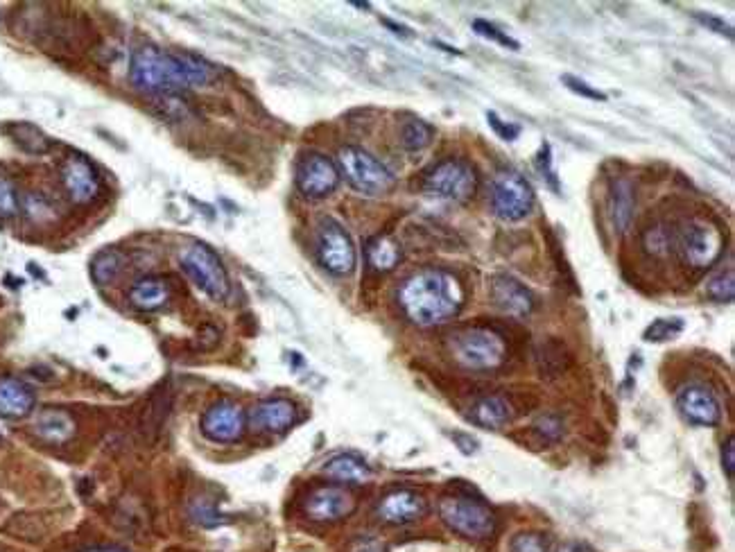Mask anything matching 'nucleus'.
<instances>
[{"label":"nucleus","mask_w":735,"mask_h":552,"mask_svg":"<svg viewBox=\"0 0 735 552\" xmlns=\"http://www.w3.org/2000/svg\"><path fill=\"white\" fill-rule=\"evenodd\" d=\"M677 408L690 424L697 426H715L722 419L720 403L706 385L683 387L677 396Z\"/></svg>","instance_id":"nucleus-13"},{"label":"nucleus","mask_w":735,"mask_h":552,"mask_svg":"<svg viewBox=\"0 0 735 552\" xmlns=\"http://www.w3.org/2000/svg\"><path fill=\"white\" fill-rule=\"evenodd\" d=\"M473 28H475V32L482 34V37H487V39H491V41H498L500 46L512 48V50H516V48H518V43H516L514 39H509L507 34L500 32V30L496 28V25H491V23H487V21H475V23H473Z\"/></svg>","instance_id":"nucleus-35"},{"label":"nucleus","mask_w":735,"mask_h":552,"mask_svg":"<svg viewBox=\"0 0 735 552\" xmlns=\"http://www.w3.org/2000/svg\"><path fill=\"white\" fill-rule=\"evenodd\" d=\"M304 510L313 521H340L356 510V498L342 487H322L306 498Z\"/></svg>","instance_id":"nucleus-14"},{"label":"nucleus","mask_w":735,"mask_h":552,"mask_svg":"<svg viewBox=\"0 0 735 552\" xmlns=\"http://www.w3.org/2000/svg\"><path fill=\"white\" fill-rule=\"evenodd\" d=\"M426 510H428L426 500H423L417 494V491L399 489V491H392V494H387L383 500H380L378 516L385 523L405 525V523H412V521L421 519V516L426 514Z\"/></svg>","instance_id":"nucleus-17"},{"label":"nucleus","mask_w":735,"mask_h":552,"mask_svg":"<svg viewBox=\"0 0 735 552\" xmlns=\"http://www.w3.org/2000/svg\"><path fill=\"white\" fill-rule=\"evenodd\" d=\"M708 295L715 301H733L735 295V283H733V270H726V274H717L708 281Z\"/></svg>","instance_id":"nucleus-31"},{"label":"nucleus","mask_w":735,"mask_h":552,"mask_svg":"<svg viewBox=\"0 0 735 552\" xmlns=\"http://www.w3.org/2000/svg\"><path fill=\"white\" fill-rule=\"evenodd\" d=\"M168 299H170L168 283L157 279V276L141 279L132 288V292H129V301H132V306L138 310H157L161 306H166Z\"/></svg>","instance_id":"nucleus-21"},{"label":"nucleus","mask_w":735,"mask_h":552,"mask_svg":"<svg viewBox=\"0 0 735 552\" xmlns=\"http://www.w3.org/2000/svg\"><path fill=\"white\" fill-rule=\"evenodd\" d=\"M683 329V322L677 317H668V319H656V322L650 326V329L645 331V340L647 342H661V340H668V338H674L679 331Z\"/></svg>","instance_id":"nucleus-30"},{"label":"nucleus","mask_w":735,"mask_h":552,"mask_svg":"<svg viewBox=\"0 0 735 552\" xmlns=\"http://www.w3.org/2000/svg\"><path fill=\"white\" fill-rule=\"evenodd\" d=\"M62 179L75 204H89L100 195V181L93 166L82 157H71L62 168Z\"/></svg>","instance_id":"nucleus-16"},{"label":"nucleus","mask_w":735,"mask_h":552,"mask_svg":"<svg viewBox=\"0 0 735 552\" xmlns=\"http://www.w3.org/2000/svg\"><path fill=\"white\" fill-rule=\"evenodd\" d=\"M179 263L204 295H209L215 301L229 297V274L224 270L220 256L211 247L202 243H188L179 249Z\"/></svg>","instance_id":"nucleus-3"},{"label":"nucleus","mask_w":735,"mask_h":552,"mask_svg":"<svg viewBox=\"0 0 735 552\" xmlns=\"http://www.w3.org/2000/svg\"><path fill=\"white\" fill-rule=\"evenodd\" d=\"M89 552H123V550H89Z\"/></svg>","instance_id":"nucleus-43"},{"label":"nucleus","mask_w":735,"mask_h":552,"mask_svg":"<svg viewBox=\"0 0 735 552\" xmlns=\"http://www.w3.org/2000/svg\"><path fill=\"white\" fill-rule=\"evenodd\" d=\"M34 408V394L19 378H0V417L21 419Z\"/></svg>","instance_id":"nucleus-19"},{"label":"nucleus","mask_w":735,"mask_h":552,"mask_svg":"<svg viewBox=\"0 0 735 552\" xmlns=\"http://www.w3.org/2000/svg\"><path fill=\"white\" fill-rule=\"evenodd\" d=\"M10 134L14 138V143L19 145L21 150H25L28 154H43L50 148L48 136L41 132L39 127H34L30 123H16L10 125Z\"/></svg>","instance_id":"nucleus-28"},{"label":"nucleus","mask_w":735,"mask_h":552,"mask_svg":"<svg viewBox=\"0 0 735 552\" xmlns=\"http://www.w3.org/2000/svg\"><path fill=\"white\" fill-rule=\"evenodd\" d=\"M249 419H252V426L261 430V433H283L297 419V408H294V403L285 399L263 401L252 410Z\"/></svg>","instance_id":"nucleus-18"},{"label":"nucleus","mask_w":735,"mask_h":552,"mask_svg":"<svg viewBox=\"0 0 735 552\" xmlns=\"http://www.w3.org/2000/svg\"><path fill=\"white\" fill-rule=\"evenodd\" d=\"M674 245H677L683 263L690 267H711L722 254L724 238L720 229L713 227L711 222L695 218L679 229Z\"/></svg>","instance_id":"nucleus-7"},{"label":"nucleus","mask_w":735,"mask_h":552,"mask_svg":"<svg viewBox=\"0 0 735 552\" xmlns=\"http://www.w3.org/2000/svg\"><path fill=\"white\" fill-rule=\"evenodd\" d=\"M353 552H385V548L378 541H360Z\"/></svg>","instance_id":"nucleus-41"},{"label":"nucleus","mask_w":735,"mask_h":552,"mask_svg":"<svg viewBox=\"0 0 735 552\" xmlns=\"http://www.w3.org/2000/svg\"><path fill=\"white\" fill-rule=\"evenodd\" d=\"M471 419L480 428L498 430L514 419V412L512 405H509L503 396H482V399L473 403Z\"/></svg>","instance_id":"nucleus-20"},{"label":"nucleus","mask_w":735,"mask_h":552,"mask_svg":"<svg viewBox=\"0 0 735 552\" xmlns=\"http://www.w3.org/2000/svg\"><path fill=\"white\" fill-rule=\"evenodd\" d=\"M337 163H340V172L347 177L349 184L356 191L365 195H383L394 186V175L389 172L383 163L369 152L356 148V145H347L337 154Z\"/></svg>","instance_id":"nucleus-5"},{"label":"nucleus","mask_w":735,"mask_h":552,"mask_svg":"<svg viewBox=\"0 0 735 552\" xmlns=\"http://www.w3.org/2000/svg\"><path fill=\"white\" fill-rule=\"evenodd\" d=\"M399 304L410 322L437 326L460 313L464 288L451 272L421 270L405 279L399 290Z\"/></svg>","instance_id":"nucleus-2"},{"label":"nucleus","mask_w":735,"mask_h":552,"mask_svg":"<svg viewBox=\"0 0 735 552\" xmlns=\"http://www.w3.org/2000/svg\"><path fill=\"white\" fill-rule=\"evenodd\" d=\"M536 358H539L541 376H546V378L564 374V369L568 367V362H570V356H568L566 347L561 342H557V340L541 342V347H539V353H536Z\"/></svg>","instance_id":"nucleus-26"},{"label":"nucleus","mask_w":735,"mask_h":552,"mask_svg":"<svg viewBox=\"0 0 735 552\" xmlns=\"http://www.w3.org/2000/svg\"><path fill=\"white\" fill-rule=\"evenodd\" d=\"M645 245H647V247H650V249H652V252H656V254H661V252H665V249H668V245H670V236H668V234H665V229H661V227H654V229H650V231H647Z\"/></svg>","instance_id":"nucleus-36"},{"label":"nucleus","mask_w":735,"mask_h":552,"mask_svg":"<svg viewBox=\"0 0 735 552\" xmlns=\"http://www.w3.org/2000/svg\"><path fill=\"white\" fill-rule=\"evenodd\" d=\"M337 181H340V170L324 154L308 152L301 157L297 166V186L306 197L319 200V197L331 195L337 188Z\"/></svg>","instance_id":"nucleus-11"},{"label":"nucleus","mask_w":735,"mask_h":552,"mask_svg":"<svg viewBox=\"0 0 735 552\" xmlns=\"http://www.w3.org/2000/svg\"><path fill=\"white\" fill-rule=\"evenodd\" d=\"M213 68L190 55H175L157 46L138 50L129 66V80L145 93H181L213 80Z\"/></svg>","instance_id":"nucleus-1"},{"label":"nucleus","mask_w":735,"mask_h":552,"mask_svg":"<svg viewBox=\"0 0 735 552\" xmlns=\"http://www.w3.org/2000/svg\"><path fill=\"white\" fill-rule=\"evenodd\" d=\"M367 261L376 272L394 270L401 261V247L389 236H376L367 243Z\"/></svg>","instance_id":"nucleus-24"},{"label":"nucleus","mask_w":735,"mask_h":552,"mask_svg":"<svg viewBox=\"0 0 735 552\" xmlns=\"http://www.w3.org/2000/svg\"><path fill=\"white\" fill-rule=\"evenodd\" d=\"M123 261H125V256L116 247H109L105 249V252H100L93 258V265H91L93 281L100 283V286H107V283L116 279L120 267H123Z\"/></svg>","instance_id":"nucleus-27"},{"label":"nucleus","mask_w":735,"mask_h":552,"mask_svg":"<svg viewBox=\"0 0 735 552\" xmlns=\"http://www.w3.org/2000/svg\"><path fill=\"white\" fill-rule=\"evenodd\" d=\"M697 19H699V21H702V23H706V25H713V28H711V30H715V32H720V34H726V37H729V39H731V28H729V25H726L724 21H720V19H713V16H704V14H699V16H697Z\"/></svg>","instance_id":"nucleus-40"},{"label":"nucleus","mask_w":735,"mask_h":552,"mask_svg":"<svg viewBox=\"0 0 735 552\" xmlns=\"http://www.w3.org/2000/svg\"><path fill=\"white\" fill-rule=\"evenodd\" d=\"M19 213V197L10 179L0 177V218H14Z\"/></svg>","instance_id":"nucleus-34"},{"label":"nucleus","mask_w":735,"mask_h":552,"mask_svg":"<svg viewBox=\"0 0 735 552\" xmlns=\"http://www.w3.org/2000/svg\"><path fill=\"white\" fill-rule=\"evenodd\" d=\"M491 301L498 310L512 317H527L534 308L532 292L509 274H496L491 279Z\"/></svg>","instance_id":"nucleus-15"},{"label":"nucleus","mask_w":735,"mask_h":552,"mask_svg":"<svg viewBox=\"0 0 735 552\" xmlns=\"http://www.w3.org/2000/svg\"><path fill=\"white\" fill-rule=\"evenodd\" d=\"M245 430V414L231 401L211 405L202 417V433L213 442H236Z\"/></svg>","instance_id":"nucleus-12"},{"label":"nucleus","mask_w":735,"mask_h":552,"mask_svg":"<svg viewBox=\"0 0 735 552\" xmlns=\"http://www.w3.org/2000/svg\"><path fill=\"white\" fill-rule=\"evenodd\" d=\"M557 552H591V548L584 546V543L570 541V543H561V546L557 548Z\"/></svg>","instance_id":"nucleus-42"},{"label":"nucleus","mask_w":735,"mask_h":552,"mask_svg":"<svg viewBox=\"0 0 735 552\" xmlns=\"http://www.w3.org/2000/svg\"><path fill=\"white\" fill-rule=\"evenodd\" d=\"M326 476H331L340 482H349V485H360L371 478V469L365 462L353 455H337L324 467Z\"/></svg>","instance_id":"nucleus-23"},{"label":"nucleus","mask_w":735,"mask_h":552,"mask_svg":"<svg viewBox=\"0 0 735 552\" xmlns=\"http://www.w3.org/2000/svg\"><path fill=\"white\" fill-rule=\"evenodd\" d=\"M451 351L455 360L466 369L489 372L503 365L507 356L505 342L498 333L489 329H466L453 335Z\"/></svg>","instance_id":"nucleus-4"},{"label":"nucleus","mask_w":735,"mask_h":552,"mask_svg":"<svg viewBox=\"0 0 735 552\" xmlns=\"http://www.w3.org/2000/svg\"><path fill=\"white\" fill-rule=\"evenodd\" d=\"M512 552H548V541L543 534L536 532H521L512 539Z\"/></svg>","instance_id":"nucleus-33"},{"label":"nucleus","mask_w":735,"mask_h":552,"mask_svg":"<svg viewBox=\"0 0 735 552\" xmlns=\"http://www.w3.org/2000/svg\"><path fill=\"white\" fill-rule=\"evenodd\" d=\"M475 188H478V177L469 163L460 159L441 161L423 177V191L444 200L464 202L475 193Z\"/></svg>","instance_id":"nucleus-8"},{"label":"nucleus","mask_w":735,"mask_h":552,"mask_svg":"<svg viewBox=\"0 0 735 552\" xmlns=\"http://www.w3.org/2000/svg\"><path fill=\"white\" fill-rule=\"evenodd\" d=\"M432 136H435V129H432L428 123H423L419 118H410L405 120L401 127V143L405 150L410 152H419L423 148H428L432 143Z\"/></svg>","instance_id":"nucleus-29"},{"label":"nucleus","mask_w":735,"mask_h":552,"mask_svg":"<svg viewBox=\"0 0 735 552\" xmlns=\"http://www.w3.org/2000/svg\"><path fill=\"white\" fill-rule=\"evenodd\" d=\"M439 516L448 528L460 532L462 537L484 539L496 528L494 514L478 498L446 496L439 500Z\"/></svg>","instance_id":"nucleus-6"},{"label":"nucleus","mask_w":735,"mask_h":552,"mask_svg":"<svg viewBox=\"0 0 735 552\" xmlns=\"http://www.w3.org/2000/svg\"><path fill=\"white\" fill-rule=\"evenodd\" d=\"M319 263L335 276H347L356 267V247L340 222L331 218L319 224Z\"/></svg>","instance_id":"nucleus-10"},{"label":"nucleus","mask_w":735,"mask_h":552,"mask_svg":"<svg viewBox=\"0 0 735 552\" xmlns=\"http://www.w3.org/2000/svg\"><path fill=\"white\" fill-rule=\"evenodd\" d=\"M564 82H566L568 89H573L575 93H579V96L591 98V100H604V93L591 89V86L584 84L582 80H577V77H573V75H566V77H564Z\"/></svg>","instance_id":"nucleus-37"},{"label":"nucleus","mask_w":735,"mask_h":552,"mask_svg":"<svg viewBox=\"0 0 735 552\" xmlns=\"http://www.w3.org/2000/svg\"><path fill=\"white\" fill-rule=\"evenodd\" d=\"M611 218L620 234L627 231L631 218H634V193H631L627 179H618L611 188Z\"/></svg>","instance_id":"nucleus-25"},{"label":"nucleus","mask_w":735,"mask_h":552,"mask_svg":"<svg viewBox=\"0 0 735 552\" xmlns=\"http://www.w3.org/2000/svg\"><path fill=\"white\" fill-rule=\"evenodd\" d=\"M491 204H494V211L500 220H523L534 206V191L530 181L514 170L498 172V177L494 179V191H491Z\"/></svg>","instance_id":"nucleus-9"},{"label":"nucleus","mask_w":735,"mask_h":552,"mask_svg":"<svg viewBox=\"0 0 735 552\" xmlns=\"http://www.w3.org/2000/svg\"><path fill=\"white\" fill-rule=\"evenodd\" d=\"M534 433L539 435L543 442H559L564 437V421L557 414H546L534 424Z\"/></svg>","instance_id":"nucleus-32"},{"label":"nucleus","mask_w":735,"mask_h":552,"mask_svg":"<svg viewBox=\"0 0 735 552\" xmlns=\"http://www.w3.org/2000/svg\"><path fill=\"white\" fill-rule=\"evenodd\" d=\"M34 430L41 439H46L50 444H64L66 439H71L75 433L73 419L68 417L62 410H43L39 414Z\"/></svg>","instance_id":"nucleus-22"},{"label":"nucleus","mask_w":735,"mask_h":552,"mask_svg":"<svg viewBox=\"0 0 735 552\" xmlns=\"http://www.w3.org/2000/svg\"><path fill=\"white\" fill-rule=\"evenodd\" d=\"M489 123L491 125H494V129H496V132L500 134V136H503V138H509V141H514V138H516V134H518V127L514 125H503V123H500V120L496 118V114H489Z\"/></svg>","instance_id":"nucleus-39"},{"label":"nucleus","mask_w":735,"mask_h":552,"mask_svg":"<svg viewBox=\"0 0 735 552\" xmlns=\"http://www.w3.org/2000/svg\"><path fill=\"white\" fill-rule=\"evenodd\" d=\"M722 467L726 471V478L733 480V469H735V444H733V437L726 439V444L722 446Z\"/></svg>","instance_id":"nucleus-38"}]
</instances>
